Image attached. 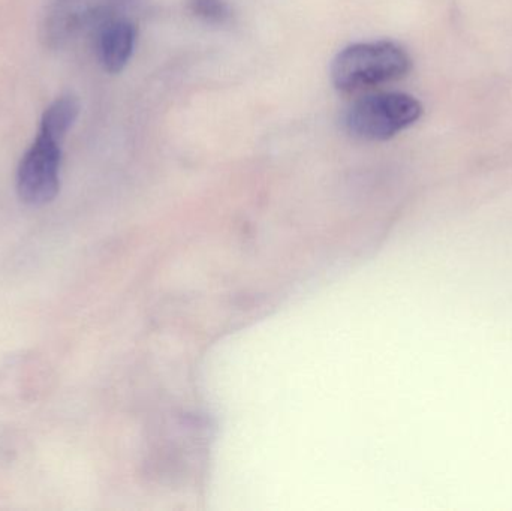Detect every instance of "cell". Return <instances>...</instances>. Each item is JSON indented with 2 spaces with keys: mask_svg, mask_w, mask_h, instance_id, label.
I'll return each instance as SVG.
<instances>
[{
  "mask_svg": "<svg viewBox=\"0 0 512 511\" xmlns=\"http://www.w3.org/2000/svg\"><path fill=\"white\" fill-rule=\"evenodd\" d=\"M137 42V27L129 18L108 15L99 21L95 47L99 63L110 74H119L128 65Z\"/></svg>",
  "mask_w": 512,
  "mask_h": 511,
  "instance_id": "obj_5",
  "label": "cell"
},
{
  "mask_svg": "<svg viewBox=\"0 0 512 511\" xmlns=\"http://www.w3.org/2000/svg\"><path fill=\"white\" fill-rule=\"evenodd\" d=\"M126 0H48L41 23L45 47L60 48L68 44L87 26L113 14Z\"/></svg>",
  "mask_w": 512,
  "mask_h": 511,
  "instance_id": "obj_4",
  "label": "cell"
},
{
  "mask_svg": "<svg viewBox=\"0 0 512 511\" xmlns=\"http://www.w3.org/2000/svg\"><path fill=\"white\" fill-rule=\"evenodd\" d=\"M80 114V102L74 96L66 95L57 98L53 104L48 105L39 123V129L54 137L65 140L69 129L74 125Z\"/></svg>",
  "mask_w": 512,
  "mask_h": 511,
  "instance_id": "obj_6",
  "label": "cell"
},
{
  "mask_svg": "<svg viewBox=\"0 0 512 511\" xmlns=\"http://www.w3.org/2000/svg\"><path fill=\"white\" fill-rule=\"evenodd\" d=\"M423 113V104L408 93H372L352 102L342 123L357 140L387 141L415 125Z\"/></svg>",
  "mask_w": 512,
  "mask_h": 511,
  "instance_id": "obj_2",
  "label": "cell"
},
{
  "mask_svg": "<svg viewBox=\"0 0 512 511\" xmlns=\"http://www.w3.org/2000/svg\"><path fill=\"white\" fill-rule=\"evenodd\" d=\"M408 51L393 41L357 42L339 51L331 63V81L342 93H358L402 80L411 72Z\"/></svg>",
  "mask_w": 512,
  "mask_h": 511,
  "instance_id": "obj_1",
  "label": "cell"
},
{
  "mask_svg": "<svg viewBox=\"0 0 512 511\" xmlns=\"http://www.w3.org/2000/svg\"><path fill=\"white\" fill-rule=\"evenodd\" d=\"M63 140L39 129L17 171V192L23 203L44 206L60 188Z\"/></svg>",
  "mask_w": 512,
  "mask_h": 511,
  "instance_id": "obj_3",
  "label": "cell"
},
{
  "mask_svg": "<svg viewBox=\"0 0 512 511\" xmlns=\"http://www.w3.org/2000/svg\"><path fill=\"white\" fill-rule=\"evenodd\" d=\"M188 9L204 23L216 26L230 23L233 18V9L227 0H188Z\"/></svg>",
  "mask_w": 512,
  "mask_h": 511,
  "instance_id": "obj_7",
  "label": "cell"
}]
</instances>
